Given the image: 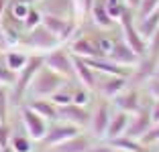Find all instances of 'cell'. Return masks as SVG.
I'll return each mask as SVG.
<instances>
[{"label":"cell","mask_w":159,"mask_h":152,"mask_svg":"<svg viewBox=\"0 0 159 152\" xmlns=\"http://www.w3.org/2000/svg\"><path fill=\"white\" fill-rule=\"evenodd\" d=\"M59 85H61V75L51 71L49 67H41L35 75L33 91L37 95H53L55 91H59Z\"/></svg>","instance_id":"6da1fadb"},{"label":"cell","mask_w":159,"mask_h":152,"mask_svg":"<svg viewBox=\"0 0 159 152\" xmlns=\"http://www.w3.org/2000/svg\"><path fill=\"white\" fill-rule=\"evenodd\" d=\"M57 118H63L67 120L71 126H88L90 120H92V114L86 110L84 106H78V103H66V106L57 108Z\"/></svg>","instance_id":"7a4b0ae2"},{"label":"cell","mask_w":159,"mask_h":152,"mask_svg":"<svg viewBox=\"0 0 159 152\" xmlns=\"http://www.w3.org/2000/svg\"><path fill=\"white\" fill-rule=\"evenodd\" d=\"M120 20H122V28H125V39H126L125 43L131 47V49L135 51L139 57H141V55H145V53H147V43H145V39L139 35V31L133 27L131 12H126V10H125V14L120 16Z\"/></svg>","instance_id":"3957f363"},{"label":"cell","mask_w":159,"mask_h":152,"mask_svg":"<svg viewBox=\"0 0 159 152\" xmlns=\"http://www.w3.org/2000/svg\"><path fill=\"white\" fill-rule=\"evenodd\" d=\"M43 65L59 75H66V77L74 75V59L67 55L66 51H53L51 55H47L43 59Z\"/></svg>","instance_id":"277c9868"},{"label":"cell","mask_w":159,"mask_h":152,"mask_svg":"<svg viewBox=\"0 0 159 152\" xmlns=\"http://www.w3.org/2000/svg\"><path fill=\"white\" fill-rule=\"evenodd\" d=\"M43 67V59L41 57H35V59L27 61V65L23 67V71H20V77L19 81H16V89H14V97L16 99H20L23 97V93L27 91V87L31 85V81L35 79V75H37V71Z\"/></svg>","instance_id":"5b68a950"},{"label":"cell","mask_w":159,"mask_h":152,"mask_svg":"<svg viewBox=\"0 0 159 152\" xmlns=\"http://www.w3.org/2000/svg\"><path fill=\"white\" fill-rule=\"evenodd\" d=\"M23 122H25V128H27V134L35 140H43L47 134V126H45V118L33 112L31 108H25L23 110Z\"/></svg>","instance_id":"8992f818"},{"label":"cell","mask_w":159,"mask_h":152,"mask_svg":"<svg viewBox=\"0 0 159 152\" xmlns=\"http://www.w3.org/2000/svg\"><path fill=\"white\" fill-rule=\"evenodd\" d=\"M78 134H80L78 126H71V124H67V126H55V128L47 130L45 138H43L41 142H43V146H55V144L66 142V140L74 138V136H78Z\"/></svg>","instance_id":"52a82bcc"},{"label":"cell","mask_w":159,"mask_h":152,"mask_svg":"<svg viewBox=\"0 0 159 152\" xmlns=\"http://www.w3.org/2000/svg\"><path fill=\"white\" fill-rule=\"evenodd\" d=\"M108 122H110V110H108V103H106V101H100V106L96 108V112L92 114V120H90V126H92L94 136L104 138V136H106Z\"/></svg>","instance_id":"ba28073f"},{"label":"cell","mask_w":159,"mask_h":152,"mask_svg":"<svg viewBox=\"0 0 159 152\" xmlns=\"http://www.w3.org/2000/svg\"><path fill=\"white\" fill-rule=\"evenodd\" d=\"M57 41H59V39H57L51 31H47L43 24H39V27H35L33 31H31L27 43L31 47H37V49H51V47L57 45Z\"/></svg>","instance_id":"9c48e42d"},{"label":"cell","mask_w":159,"mask_h":152,"mask_svg":"<svg viewBox=\"0 0 159 152\" xmlns=\"http://www.w3.org/2000/svg\"><path fill=\"white\" fill-rule=\"evenodd\" d=\"M43 27L47 28V31H51L53 35H55L57 39H66L67 35L71 32V23H67L63 16H55V14H43V19H41Z\"/></svg>","instance_id":"30bf717a"},{"label":"cell","mask_w":159,"mask_h":152,"mask_svg":"<svg viewBox=\"0 0 159 152\" xmlns=\"http://www.w3.org/2000/svg\"><path fill=\"white\" fill-rule=\"evenodd\" d=\"M151 126H153V122H151L149 110H141L139 114H137V118H133V120L129 122V128H126L125 136L137 140V138H141V136H143V134H145Z\"/></svg>","instance_id":"8fae6325"},{"label":"cell","mask_w":159,"mask_h":152,"mask_svg":"<svg viewBox=\"0 0 159 152\" xmlns=\"http://www.w3.org/2000/svg\"><path fill=\"white\" fill-rule=\"evenodd\" d=\"M129 114L126 112H116L114 116H110V122H108V128H106V140H112V138H118V136H125L126 128H129Z\"/></svg>","instance_id":"7c38bea8"},{"label":"cell","mask_w":159,"mask_h":152,"mask_svg":"<svg viewBox=\"0 0 159 152\" xmlns=\"http://www.w3.org/2000/svg\"><path fill=\"white\" fill-rule=\"evenodd\" d=\"M108 57L116 65H135L139 61V55L126 43H114V47H112V51H110Z\"/></svg>","instance_id":"4fadbf2b"},{"label":"cell","mask_w":159,"mask_h":152,"mask_svg":"<svg viewBox=\"0 0 159 152\" xmlns=\"http://www.w3.org/2000/svg\"><path fill=\"white\" fill-rule=\"evenodd\" d=\"M74 71L78 73L80 81L84 83L88 89H94L96 85H98V81H96V75H94V69L90 67L88 63H86V59L74 57Z\"/></svg>","instance_id":"5bb4252c"},{"label":"cell","mask_w":159,"mask_h":152,"mask_svg":"<svg viewBox=\"0 0 159 152\" xmlns=\"http://www.w3.org/2000/svg\"><path fill=\"white\" fill-rule=\"evenodd\" d=\"M88 148H90V140L78 134V136L66 140V142L51 146V152H88Z\"/></svg>","instance_id":"9a60e30c"},{"label":"cell","mask_w":159,"mask_h":152,"mask_svg":"<svg viewBox=\"0 0 159 152\" xmlns=\"http://www.w3.org/2000/svg\"><path fill=\"white\" fill-rule=\"evenodd\" d=\"M71 51L75 55H82V57H90V59H102V53L98 51L96 43L92 39H78V41L71 45Z\"/></svg>","instance_id":"2e32d148"},{"label":"cell","mask_w":159,"mask_h":152,"mask_svg":"<svg viewBox=\"0 0 159 152\" xmlns=\"http://www.w3.org/2000/svg\"><path fill=\"white\" fill-rule=\"evenodd\" d=\"M114 99H116L118 110L126 112V114L139 110V93H137L135 89H131V91H120Z\"/></svg>","instance_id":"e0dca14e"},{"label":"cell","mask_w":159,"mask_h":152,"mask_svg":"<svg viewBox=\"0 0 159 152\" xmlns=\"http://www.w3.org/2000/svg\"><path fill=\"white\" fill-rule=\"evenodd\" d=\"M159 28V10H155V12H151L149 16H145V19H141V23H139V35L145 41H149L151 37L155 35V31Z\"/></svg>","instance_id":"ac0fdd59"},{"label":"cell","mask_w":159,"mask_h":152,"mask_svg":"<svg viewBox=\"0 0 159 152\" xmlns=\"http://www.w3.org/2000/svg\"><path fill=\"white\" fill-rule=\"evenodd\" d=\"M125 87H126V77L112 75L110 79H106V81L102 83L100 91H102V95H106V97H116L120 91H125Z\"/></svg>","instance_id":"d6986e66"},{"label":"cell","mask_w":159,"mask_h":152,"mask_svg":"<svg viewBox=\"0 0 159 152\" xmlns=\"http://www.w3.org/2000/svg\"><path fill=\"white\" fill-rule=\"evenodd\" d=\"M86 63H88L92 69H100V71H104V73H108V75L129 77V71H126L125 67H120V65H116V63H106V61H100V59H88Z\"/></svg>","instance_id":"ffe728a7"},{"label":"cell","mask_w":159,"mask_h":152,"mask_svg":"<svg viewBox=\"0 0 159 152\" xmlns=\"http://www.w3.org/2000/svg\"><path fill=\"white\" fill-rule=\"evenodd\" d=\"M31 110L37 112L41 118H45V120H51V118H57V108L55 103H51V101H45V99H35L31 101Z\"/></svg>","instance_id":"44dd1931"},{"label":"cell","mask_w":159,"mask_h":152,"mask_svg":"<svg viewBox=\"0 0 159 152\" xmlns=\"http://www.w3.org/2000/svg\"><path fill=\"white\" fill-rule=\"evenodd\" d=\"M110 146L116 148V150H122V152H143V146H141L137 140L129 138V136L112 138V140H110Z\"/></svg>","instance_id":"7402d4cb"},{"label":"cell","mask_w":159,"mask_h":152,"mask_svg":"<svg viewBox=\"0 0 159 152\" xmlns=\"http://www.w3.org/2000/svg\"><path fill=\"white\" fill-rule=\"evenodd\" d=\"M92 16L100 27H110V24H112V19H110V14H108V10H106L104 4H94L92 6Z\"/></svg>","instance_id":"603a6c76"},{"label":"cell","mask_w":159,"mask_h":152,"mask_svg":"<svg viewBox=\"0 0 159 152\" xmlns=\"http://www.w3.org/2000/svg\"><path fill=\"white\" fill-rule=\"evenodd\" d=\"M10 146H12L14 152H31L33 146H31V140L23 134H14L12 138H10Z\"/></svg>","instance_id":"cb8c5ba5"},{"label":"cell","mask_w":159,"mask_h":152,"mask_svg":"<svg viewBox=\"0 0 159 152\" xmlns=\"http://www.w3.org/2000/svg\"><path fill=\"white\" fill-rule=\"evenodd\" d=\"M157 142H159V124H153L139 138V144L141 146H151V144H157Z\"/></svg>","instance_id":"d4e9b609"},{"label":"cell","mask_w":159,"mask_h":152,"mask_svg":"<svg viewBox=\"0 0 159 152\" xmlns=\"http://www.w3.org/2000/svg\"><path fill=\"white\" fill-rule=\"evenodd\" d=\"M6 65H8L10 71H19L27 65V57L20 55V53H8L6 55Z\"/></svg>","instance_id":"484cf974"},{"label":"cell","mask_w":159,"mask_h":152,"mask_svg":"<svg viewBox=\"0 0 159 152\" xmlns=\"http://www.w3.org/2000/svg\"><path fill=\"white\" fill-rule=\"evenodd\" d=\"M159 6V0H141V4H139V16L141 19H145V16H149L151 12H155Z\"/></svg>","instance_id":"4316f807"},{"label":"cell","mask_w":159,"mask_h":152,"mask_svg":"<svg viewBox=\"0 0 159 152\" xmlns=\"http://www.w3.org/2000/svg\"><path fill=\"white\" fill-rule=\"evenodd\" d=\"M29 12H31V8H29L27 0H20V2H14V4H12V16H14V19L25 20Z\"/></svg>","instance_id":"83f0119b"},{"label":"cell","mask_w":159,"mask_h":152,"mask_svg":"<svg viewBox=\"0 0 159 152\" xmlns=\"http://www.w3.org/2000/svg\"><path fill=\"white\" fill-rule=\"evenodd\" d=\"M94 43H96L98 51L102 53V57H108V55H110V51H112V47H114V41H112V39H108V37L94 39Z\"/></svg>","instance_id":"f1b7e54d"},{"label":"cell","mask_w":159,"mask_h":152,"mask_svg":"<svg viewBox=\"0 0 159 152\" xmlns=\"http://www.w3.org/2000/svg\"><path fill=\"white\" fill-rule=\"evenodd\" d=\"M41 19H43L41 14H39L37 10H33V8H31V12H29V14H27V19H25V27L33 31L35 27H39V23H41Z\"/></svg>","instance_id":"f546056e"},{"label":"cell","mask_w":159,"mask_h":152,"mask_svg":"<svg viewBox=\"0 0 159 152\" xmlns=\"http://www.w3.org/2000/svg\"><path fill=\"white\" fill-rule=\"evenodd\" d=\"M6 101H8L6 89L0 87V124H4V122H6Z\"/></svg>","instance_id":"4dcf8cb0"},{"label":"cell","mask_w":159,"mask_h":152,"mask_svg":"<svg viewBox=\"0 0 159 152\" xmlns=\"http://www.w3.org/2000/svg\"><path fill=\"white\" fill-rule=\"evenodd\" d=\"M71 99H74V93H53V103H57V106H66V103H71Z\"/></svg>","instance_id":"1f68e13d"},{"label":"cell","mask_w":159,"mask_h":152,"mask_svg":"<svg viewBox=\"0 0 159 152\" xmlns=\"http://www.w3.org/2000/svg\"><path fill=\"white\" fill-rule=\"evenodd\" d=\"M149 116H151V122L153 124H159V99H155L149 108Z\"/></svg>","instance_id":"d6a6232c"},{"label":"cell","mask_w":159,"mask_h":152,"mask_svg":"<svg viewBox=\"0 0 159 152\" xmlns=\"http://www.w3.org/2000/svg\"><path fill=\"white\" fill-rule=\"evenodd\" d=\"M149 93L155 97V99H159V79L157 77L149 79Z\"/></svg>","instance_id":"836d02e7"},{"label":"cell","mask_w":159,"mask_h":152,"mask_svg":"<svg viewBox=\"0 0 159 152\" xmlns=\"http://www.w3.org/2000/svg\"><path fill=\"white\" fill-rule=\"evenodd\" d=\"M8 146V126L2 124L0 126V148Z\"/></svg>","instance_id":"e575fe53"},{"label":"cell","mask_w":159,"mask_h":152,"mask_svg":"<svg viewBox=\"0 0 159 152\" xmlns=\"http://www.w3.org/2000/svg\"><path fill=\"white\" fill-rule=\"evenodd\" d=\"M0 81H4V83H12L14 81V73L6 67V69H2L0 67Z\"/></svg>","instance_id":"d590c367"},{"label":"cell","mask_w":159,"mask_h":152,"mask_svg":"<svg viewBox=\"0 0 159 152\" xmlns=\"http://www.w3.org/2000/svg\"><path fill=\"white\" fill-rule=\"evenodd\" d=\"M71 101H74V103H78V106H82V103H86V101H88V93L80 89V91L74 93V99H71Z\"/></svg>","instance_id":"8d00e7d4"},{"label":"cell","mask_w":159,"mask_h":152,"mask_svg":"<svg viewBox=\"0 0 159 152\" xmlns=\"http://www.w3.org/2000/svg\"><path fill=\"white\" fill-rule=\"evenodd\" d=\"M157 57H159V28L153 35V59H157Z\"/></svg>","instance_id":"74e56055"},{"label":"cell","mask_w":159,"mask_h":152,"mask_svg":"<svg viewBox=\"0 0 159 152\" xmlns=\"http://www.w3.org/2000/svg\"><path fill=\"white\" fill-rule=\"evenodd\" d=\"M88 152H112V146H110V144H104V146H90Z\"/></svg>","instance_id":"f35d334b"},{"label":"cell","mask_w":159,"mask_h":152,"mask_svg":"<svg viewBox=\"0 0 159 152\" xmlns=\"http://www.w3.org/2000/svg\"><path fill=\"white\" fill-rule=\"evenodd\" d=\"M139 4H141V0H126V6L129 8H139Z\"/></svg>","instance_id":"ab89813d"},{"label":"cell","mask_w":159,"mask_h":152,"mask_svg":"<svg viewBox=\"0 0 159 152\" xmlns=\"http://www.w3.org/2000/svg\"><path fill=\"white\" fill-rule=\"evenodd\" d=\"M0 152H14L12 146H4V148H0Z\"/></svg>","instance_id":"60d3db41"},{"label":"cell","mask_w":159,"mask_h":152,"mask_svg":"<svg viewBox=\"0 0 159 152\" xmlns=\"http://www.w3.org/2000/svg\"><path fill=\"white\" fill-rule=\"evenodd\" d=\"M2 10H4V0H0V19H2Z\"/></svg>","instance_id":"b9f144b4"},{"label":"cell","mask_w":159,"mask_h":152,"mask_svg":"<svg viewBox=\"0 0 159 152\" xmlns=\"http://www.w3.org/2000/svg\"><path fill=\"white\" fill-rule=\"evenodd\" d=\"M153 77H157V79H159V65L155 67V73H153Z\"/></svg>","instance_id":"7bdbcfd3"},{"label":"cell","mask_w":159,"mask_h":152,"mask_svg":"<svg viewBox=\"0 0 159 152\" xmlns=\"http://www.w3.org/2000/svg\"><path fill=\"white\" fill-rule=\"evenodd\" d=\"M155 146H157V148H153V150H155V152H159V142H157V144H155Z\"/></svg>","instance_id":"ee69618b"},{"label":"cell","mask_w":159,"mask_h":152,"mask_svg":"<svg viewBox=\"0 0 159 152\" xmlns=\"http://www.w3.org/2000/svg\"><path fill=\"white\" fill-rule=\"evenodd\" d=\"M112 152H122V150H116V148H112Z\"/></svg>","instance_id":"f6af8a7d"},{"label":"cell","mask_w":159,"mask_h":152,"mask_svg":"<svg viewBox=\"0 0 159 152\" xmlns=\"http://www.w3.org/2000/svg\"><path fill=\"white\" fill-rule=\"evenodd\" d=\"M27 2H29V0H27Z\"/></svg>","instance_id":"bcb514c9"}]
</instances>
